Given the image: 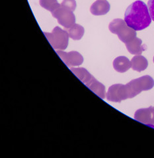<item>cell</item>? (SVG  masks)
Segmentation results:
<instances>
[{
  "label": "cell",
  "mask_w": 154,
  "mask_h": 158,
  "mask_svg": "<svg viewBox=\"0 0 154 158\" xmlns=\"http://www.w3.org/2000/svg\"><path fill=\"white\" fill-rule=\"evenodd\" d=\"M154 86L153 79L148 75L131 81L126 85L116 84L109 88L106 94L109 101L120 102L128 98H132L141 92L152 89Z\"/></svg>",
  "instance_id": "obj_1"
},
{
  "label": "cell",
  "mask_w": 154,
  "mask_h": 158,
  "mask_svg": "<svg viewBox=\"0 0 154 158\" xmlns=\"http://www.w3.org/2000/svg\"><path fill=\"white\" fill-rule=\"evenodd\" d=\"M124 21L128 27L135 31L147 28L151 24L152 18L146 4L140 0L130 4L125 11Z\"/></svg>",
  "instance_id": "obj_2"
},
{
  "label": "cell",
  "mask_w": 154,
  "mask_h": 158,
  "mask_svg": "<svg viewBox=\"0 0 154 158\" xmlns=\"http://www.w3.org/2000/svg\"><path fill=\"white\" fill-rule=\"evenodd\" d=\"M71 71L89 89L101 98L104 99L106 96L105 87L95 79L91 74L84 68H71Z\"/></svg>",
  "instance_id": "obj_3"
},
{
  "label": "cell",
  "mask_w": 154,
  "mask_h": 158,
  "mask_svg": "<svg viewBox=\"0 0 154 158\" xmlns=\"http://www.w3.org/2000/svg\"><path fill=\"white\" fill-rule=\"evenodd\" d=\"M109 28L111 33L117 35L120 40L124 43H129L136 37V31L128 27L125 21L122 19H115L112 21Z\"/></svg>",
  "instance_id": "obj_4"
},
{
  "label": "cell",
  "mask_w": 154,
  "mask_h": 158,
  "mask_svg": "<svg viewBox=\"0 0 154 158\" xmlns=\"http://www.w3.org/2000/svg\"><path fill=\"white\" fill-rule=\"evenodd\" d=\"M48 41L55 50L62 51L67 48L69 42V35L65 30L56 27L52 33L44 32Z\"/></svg>",
  "instance_id": "obj_5"
},
{
  "label": "cell",
  "mask_w": 154,
  "mask_h": 158,
  "mask_svg": "<svg viewBox=\"0 0 154 158\" xmlns=\"http://www.w3.org/2000/svg\"><path fill=\"white\" fill-rule=\"evenodd\" d=\"M51 14L54 18L58 20L59 24L62 25L65 29L71 27L76 22V17L73 11L65 7L61 6Z\"/></svg>",
  "instance_id": "obj_6"
},
{
  "label": "cell",
  "mask_w": 154,
  "mask_h": 158,
  "mask_svg": "<svg viewBox=\"0 0 154 158\" xmlns=\"http://www.w3.org/2000/svg\"><path fill=\"white\" fill-rule=\"evenodd\" d=\"M56 53L68 67L81 65L83 62L82 55L77 51L65 52L62 51H56Z\"/></svg>",
  "instance_id": "obj_7"
},
{
  "label": "cell",
  "mask_w": 154,
  "mask_h": 158,
  "mask_svg": "<svg viewBox=\"0 0 154 158\" xmlns=\"http://www.w3.org/2000/svg\"><path fill=\"white\" fill-rule=\"evenodd\" d=\"M134 118L143 124L154 125V107L138 110L134 114Z\"/></svg>",
  "instance_id": "obj_8"
},
{
  "label": "cell",
  "mask_w": 154,
  "mask_h": 158,
  "mask_svg": "<svg viewBox=\"0 0 154 158\" xmlns=\"http://www.w3.org/2000/svg\"><path fill=\"white\" fill-rule=\"evenodd\" d=\"M110 7V4L106 0H97L92 4L90 11L94 15H103L109 11Z\"/></svg>",
  "instance_id": "obj_9"
},
{
  "label": "cell",
  "mask_w": 154,
  "mask_h": 158,
  "mask_svg": "<svg viewBox=\"0 0 154 158\" xmlns=\"http://www.w3.org/2000/svg\"><path fill=\"white\" fill-rule=\"evenodd\" d=\"M128 51L133 55H140L146 49V46L142 45V41L140 39L136 37L132 41L125 43Z\"/></svg>",
  "instance_id": "obj_10"
},
{
  "label": "cell",
  "mask_w": 154,
  "mask_h": 158,
  "mask_svg": "<svg viewBox=\"0 0 154 158\" xmlns=\"http://www.w3.org/2000/svg\"><path fill=\"white\" fill-rule=\"evenodd\" d=\"M113 67L118 73L126 72L131 67V61L126 56H118L113 61Z\"/></svg>",
  "instance_id": "obj_11"
},
{
  "label": "cell",
  "mask_w": 154,
  "mask_h": 158,
  "mask_svg": "<svg viewBox=\"0 0 154 158\" xmlns=\"http://www.w3.org/2000/svg\"><path fill=\"white\" fill-rule=\"evenodd\" d=\"M148 66V62L144 56L138 55L131 60V67L134 71L141 72L146 70Z\"/></svg>",
  "instance_id": "obj_12"
},
{
  "label": "cell",
  "mask_w": 154,
  "mask_h": 158,
  "mask_svg": "<svg viewBox=\"0 0 154 158\" xmlns=\"http://www.w3.org/2000/svg\"><path fill=\"white\" fill-rule=\"evenodd\" d=\"M69 37L73 40H80L84 35L85 30L81 25L75 23L71 27L66 29Z\"/></svg>",
  "instance_id": "obj_13"
},
{
  "label": "cell",
  "mask_w": 154,
  "mask_h": 158,
  "mask_svg": "<svg viewBox=\"0 0 154 158\" xmlns=\"http://www.w3.org/2000/svg\"><path fill=\"white\" fill-rule=\"evenodd\" d=\"M40 5L51 13L61 6L57 0H40Z\"/></svg>",
  "instance_id": "obj_14"
},
{
  "label": "cell",
  "mask_w": 154,
  "mask_h": 158,
  "mask_svg": "<svg viewBox=\"0 0 154 158\" xmlns=\"http://www.w3.org/2000/svg\"><path fill=\"white\" fill-rule=\"evenodd\" d=\"M61 6L67 7L73 11L76 8V2L75 0H64L61 2Z\"/></svg>",
  "instance_id": "obj_15"
},
{
  "label": "cell",
  "mask_w": 154,
  "mask_h": 158,
  "mask_svg": "<svg viewBox=\"0 0 154 158\" xmlns=\"http://www.w3.org/2000/svg\"><path fill=\"white\" fill-rule=\"evenodd\" d=\"M148 7L151 18L154 21V0H149L148 3Z\"/></svg>",
  "instance_id": "obj_16"
},
{
  "label": "cell",
  "mask_w": 154,
  "mask_h": 158,
  "mask_svg": "<svg viewBox=\"0 0 154 158\" xmlns=\"http://www.w3.org/2000/svg\"><path fill=\"white\" fill-rule=\"evenodd\" d=\"M153 63H154V56H153Z\"/></svg>",
  "instance_id": "obj_17"
}]
</instances>
